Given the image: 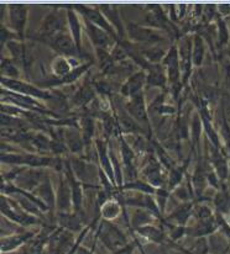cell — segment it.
I'll return each mask as SVG.
<instances>
[{"label": "cell", "instance_id": "1", "mask_svg": "<svg viewBox=\"0 0 230 254\" xmlns=\"http://www.w3.org/2000/svg\"><path fill=\"white\" fill-rule=\"evenodd\" d=\"M53 46H55L56 50L65 53V55L73 56L76 53V48L73 46L72 40L67 35H60V36L56 37L55 41H53Z\"/></svg>", "mask_w": 230, "mask_h": 254}, {"label": "cell", "instance_id": "2", "mask_svg": "<svg viewBox=\"0 0 230 254\" xmlns=\"http://www.w3.org/2000/svg\"><path fill=\"white\" fill-rule=\"evenodd\" d=\"M25 11L24 6H14L11 7V24L14 25V29L17 31H22L24 29V22H25Z\"/></svg>", "mask_w": 230, "mask_h": 254}, {"label": "cell", "instance_id": "3", "mask_svg": "<svg viewBox=\"0 0 230 254\" xmlns=\"http://www.w3.org/2000/svg\"><path fill=\"white\" fill-rule=\"evenodd\" d=\"M30 236H16V237H10V238H4L1 240V252H9V251L15 250V248L19 247L25 240H27Z\"/></svg>", "mask_w": 230, "mask_h": 254}, {"label": "cell", "instance_id": "4", "mask_svg": "<svg viewBox=\"0 0 230 254\" xmlns=\"http://www.w3.org/2000/svg\"><path fill=\"white\" fill-rule=\"evenodd\" d=\"M91 27H92L91 29L92 30V37H93L94 42H96L97 45L102 46V47H106V46L109 43L108 36H107V35L104 34L102 30L96 29V27H93V26H91Z\"/></svg>", "mask_w": 230, "mask_h": 254}, {"label": "cell", "instance_id": "5", "mask_svg": "<svg viewBox=\"0 0 230 254\" xmlns=\"http://www.w3.org/2000/svg\"><path fill=\"white\" fill-rule=\"evenodd\" d=\"M58 29V20L56 16H50L43 24V32L46 35H51Z\"/></svg>", "mask_w": 230, "mask_h": 254}]
</instances>
